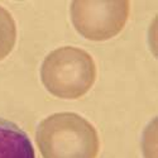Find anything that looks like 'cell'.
<instances>
[{"mask_svg":"<svg viewBox=\"0 0 158 158\" xmlns=\"http://www.w3.org/2000/svg\"><path fill=\"white\" fill-rule=\"evenodd\" d=\"M35 140L43 158H96L98 131L76 113H56L38 124Z\"/></svg>","mask_w":158,"mask_h":158,"instance_id":"cell-1","label":"cell"},{"mask_svg":"<svg viewBox=\"0 0 158 158\" xmlns=\"http://www.w3.org/2000/svg\"><path fill=\"white\" fill-rule=\"evenodd\" d=\"M96 80L94 58L82 48L60 47L47 55L41 66V81L47 91L60 99H80Z\"/></svg>","mask_w":158,"mask_h":158,"instance_id":"cell-2","label":"cell"},{"mask_svg":"<svg viewBox=\"0 0 158 158\" xmlns=\"http://www.w3.org/2000/svg\"><path fill=\"white\" fill-rule=\"evenodd\" d=\"M127 0H75L70 6L71 22L78 34L94 42L118 35L129 18Z\"/></svg>","mask_w":158,"mask_h":158,"instance_id":"cell-3","label":"cell"},{"mask_svg":"<svg viewBox=\"0 0 158 158\" xmlns=\"http://www.w3.org/2000/svg\"><path fill=\"white\" fill-rule=\"evenodd\" d=\"M0 158H35L27 133L3 118H0Z\"/></svg>","mask_w":158,"mask_h":158,"instance_id":"cell-4","label":"cell"},{"mask_svg":"<svg viewBox=\"0 0 158 158\" xmlns=\"http://www.w3.org/2000/svg\"><path fill=\"white\" fill-rule=\"evenodd\" d=\"M17 41V25L10 13L0 5V61L10 55Z\"/></svg>","mask_w":158,"mask_h":158,"instance_id":"cell-5","label":"cell"}]
</instances>
